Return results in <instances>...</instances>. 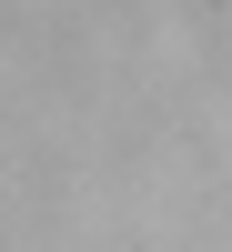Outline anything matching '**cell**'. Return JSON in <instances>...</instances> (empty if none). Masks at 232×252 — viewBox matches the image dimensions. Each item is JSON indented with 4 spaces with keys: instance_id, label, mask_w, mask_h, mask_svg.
<instances>
[]
</instances>
